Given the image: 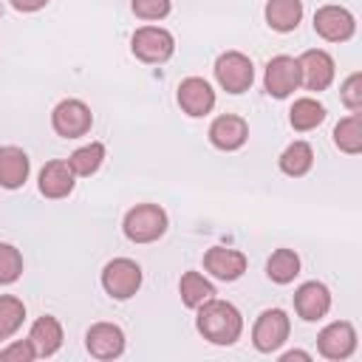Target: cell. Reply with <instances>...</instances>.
I'll return each instance as SVG.
<instances>
[{
  "instance_id": "cell-1",
  "label": "cell",
  "mask_w": 362,
  "mask_h": 362,
  "mask_svg": "<svg viewBox=\"0 0 362 362\" xmlns=\"http://www.w3.org/2000/svg\"><path fill=\"white\" fill-rule=\"evenodd\" d=\"M198 331L215 345H232L243 331V317L232 303L212 297L198 305Z\"/></svg>"
},
{
  "instance_id": "cell-2",
  "label": "cell",
  "mask_w": 362,
  "mask_h": 362,
  "mask_svg": "<svg viewBox=\"0 0 362 362\" xmlns=\"http://www.w3.org/2000/svg\"><path fill=\"white\" fill-rule=\"evenodd\" d=\"M167 232V212L158 204H139L124 215V235L133 243H153Z\"/></svg>"
},
{
  "instance_id": "cell-3",
  "label": "cell",
  "mask_w": 362,
  "mask_h": 362,
  "mask_svg": "<svg viewBox=\"0 0 362 362\" xmlns=\"http://www.w3.org/2000/svg\"><path fill=\"white\" fill-rule=\"evenodd\" d=\"M215 79L226 93H243L255 82V65L240 51H226L215 59Z\"/></svg>"
},
{
  "instance_id": "cell-4",
  "label": "cell",
  "mask_w": 362,
  "mask_h": 362,
  "mask_svg": "<svg viewBox=\"0 0 362 362\" xmlns=\"http://www.w3.org/2000/svg\"><path fill=\"white\" fill-rule=\"evenodd\" d=\"M102 286L113 300H130L141 286V266L130 257H116L102 269Z\"/></svg>"
},
{
  "instance_id": "cell-5",
  "label": "cell",
  "mask_w": 362,
  "mask_h": 362,
  "mask_svg": "<svg viewBox=\"0 0 362 362\" xmlns=\"http://www.w3.org/2000/svg\"><path fill=\"white\" fill-rule=\"evenodd\" d=\"M288 331H291V322H288V314L283 308H266L255 328H252V339H255V348L263 351V354H272L277 351L286 339H288Z\"/></svg>"
},
{
  "instance_id": "cell-6",
  "label": "cell",
  "mask_w": 362,
  "mask_h": 362,
  "mask_svg": "<svg viewBox=\"0 0 362 362\" xmlns=\"http://www.w3.org/2000/svg\"><path fill=\"white\" fill-rule=\"evenodd\" d=\"M133 54L141 59V62H164L173 57V48H175V40L167 28H158V25H141L136 28L133 40Z\"/></svg>"
},
{
  "instance_id": "cell-7",
  "label": "cell",
  "mask_w": 362,
  "mask_h": 362,
  "mask_svg": "<svg viewBox=\"0 0 362 362\" xmlns=\"http://www.w3.org/2000/svg\"><path fill=\"white\" fill-rule=\"evenodd\" d=\"M51 124H54V130H57L62 139H79V136H85V133L90 130L93 113H90V107H88L85 102H79V99H62V102L54 107V113H51Z\"/></svg>"
},
{
  "instance_id": "cell-8",
  "label": "cell",
  "mask_w": 362,
  "mask_h": 362,
  "mask_svg": "<svg viewBox=\"0 0 362 362\" xmlns=\"http://www.w3.org/2000/svg\"><path fill=\"white\" fill-rule=\"evenodd\" d=\"M314 31L328 42H345L356 31V20L342 6H322L314 14Z\"/></svg>"
},
{
  "instance_id": "cell-9",
  "label": "cell",
  "mask_w": 362,
  "mask_h": 362,
  "mask_svg": "<svg viewBox=\"0 0 362 362\" xmlns=\"http://www.w3.org/2000/svg\"><path fill=\"white\" fill-rule=\"evenodd\" d=\"M300 82L308 88V90H325L331 82H334V59L328 51L322 48H311L305 51L300 59Z\"/></svg>"
},
{
  "instance_id": "cell-10",
  "label": "cell",
  "mask_w": 362,
  "mask_h": 362,
  "mask_svg": "<svg viewBox=\"0 0 362 362\" xmlns=\"http://www.w3.org/2000/svg\"><path fill=\"white\" fill-rule=\"evenodd\" d=\"M300 85V65L294 57H274L269 59L266 65V90L274 96V99H286L288 93H294Z\"/></svg>"
},
{
  "instance_id": "cell-11",
  "label": "cell",
  "mask_w": 362,
  "mask_h": 362,
  "mask_svg": "<svg viewBox=\"0 0 362 362\" xmlns=\"http://www.w3.org/2000/svg\"><path fill=\"white\" fill-rule=\"evenodd\" d=\"M317 345H320V354L325 359H348L354 354V348H356V331L345 320L331 322V325H325L320 331Z\"/></svg>"
},
{
  "instance_id": "cell-12",
  "label": "cell",
  "mask_w": 362,
  "mask_h": 362,
  "mask_svg": "<svg viewBox=\"0 0 362 362\" xmlns=\"http://www.w3.org/2000/svg\"><path fill=\"white\" fill-rule=\"evenodd\" d=\"M85 345L96 359H116L124 351V334L113 322H96L85 334Z\"/></svg>"
},
{
  "instance_id": "cell-13",
  "label": "cell",
  "mask_w": 362,
  "mask_h": 362,
  "mask_svg": "<svg viewBox=\"0 0 362 362\" xmlns=\"http://www.w3.org/2000/svg\"><path fill=\"white\" fill-rule=\"evenodd\" d=\"M178 105L187 116H206L215 107V90L209 88L206 79L189 76L178 85Z\"/></svg>"
},
{
  "instance_id": "cell-14",
  "label": "cell",
  "mask_w": 362,
  "mask_h": 362,
  "mask_svg": "<svg viewBox=\"0 0 362 362\" xmlns=\"http://www.w3.org/2000/svg\"><path fill=\"white\" fill-rule=\"evenodd\" d=\"M294 308H297V314H300L303 320H308V322L322 320V317L328 314V308H331V291H328L322 283H317V280L303 283V286L294 291Z\"/></svg>"
},
{
  "instance_id": "cell-15",
  "label": "cell",
  "mask_w": 362,
  "mask_h": 362,
  "mask_svg": "<svg viewBox=\"0 0 362 362\" xmlns=\"http://www.w3.org/2000/svg\"><path fill=\"white\" fill-rule=\"evenodd\" d=\"M204 269L218 280H238L246 272V255L226 246H212L204 255Z\"/></svg>"
},
{
  "instance_id": "cell-16",
  "label": "cell",
  "mask_w": 362,
  "mask_h": 362,
  "mask_svg": "<svg viewBox=\"0 0 362 362\" xmlns=\"http://www.w3.org/2000/svg\"><path fill=\"white\" fill-rule=\"evenodd\" d=\"M246 139H249V124L240 116L226 113L209 124V141L218 150H238V147H243Z\"/></svg>"
},
{
  "instance_id": "cell-17",
  "label": "cell",
  "mask_w": 362,
  "mask_h": 362,
  "mask_svg": "<svg viewBox=\"0 0 362 362\" xmlns=\"http://www.w3.org/2000/svg\"><path fill=\"white\" fill-rule=\"evenodd\" d=\"M28 170H31V161L25 156V150L20 147H0V187L6 189H17L25 184L28 178Z\"/></svg>"
},
{
  "instance_id": "cell-18",
  "label": "cell",
  "mask_w": 362,
  "mask_h": 362,
  "mask_svg": "<svg viewBox=\"0 0 362 362\" xmlns=\"http://www.w3.org/2000/svg\"><path fill=\"white\" fill-rule=\"evenodd\" d=\"M74 170L68 167V161H48L40 170V192L45 198H65L74 189Z\"/></svg>"
},
{
  "instance_id": "cell-19",
  "label": "cell",
  "mask_w": 362,
  "mask_h": 362,
  "mask_svg": "<svg viewBox=\"0 0 362 362\" xmlns=\"http://www.w3.org/2000/svg\"><path fill=\"white\" fill-rule=\"evenodd\" d=\"M28 339H31L37 356H51V354H57L59 345H62V325H59V320L51 317V314L40 317V320L31 325Z\"/></svg>"
},
{
  "instance_id": "cell-20",
  "label": "cell",
  "mask_w": 362,
  "mask_h": 362,
  "mask_svg": "<svg viewBox=\"0 0 362 362\" xmlns=\"http://www.w3.org/2000/svg\"><path fill=\"white\" fill-rule=\"evenodd\" d=\"M303 20V3L300 0H269L266 3V23L274 31H294Z\"/></svg>"
},
{
  "instance_id": "cell-21",
  "label": "cell",
  "mask_w": 362,
  "mask_h": 362,
  "mask_svg": "<svg viewBox=\"0 0 362 362\" xmlns=\"http://www.w3.org/2000/svg\"><path fill=\"white\" fill-rule=\"evenodd\" d=\"M334 144L348 156H356L362 150V116L359 113L339 119V124L334 127Z\"/></svg>"
},
{
  "instance_id": "cell-22",
  "label": "cell",
  "mask_w": 362,
  "mask_h": 362,
  "mask_svg": "<svg viewBox=\"0 0 362 362\" xmlns=\"http://www.w3.org/2000/svg\"><path fill=\"white\" fill-rule=\"evenodd\" d=\"M311 164H314V150L308 141H291L280 156V170L286 175H294V178L305 175L311 170Z\"/></svg>"
},
{
  "instance_id": "cell-23",
  "label": "cell",
  "mask_w": 362,
  "mask_h": 362,
  "mask_svg": "<svg viewBox=\"0 0 362 362\" xmlns=\"http://www.w3.org/2000/svg\"><path fill=\"white\" fill-rule=\"evenodd\" d=\"M322 119H325V107L311 96L297 99L291 105V110H288V122H291L294 130H314Z\"/></svg>"
},
{
  "instance_id": "cell-24",
  "label": "cell",
  "mask_w": 362,
  "mask_h": 362,
  "mask_svg": "<svg viewBox=\"0 0 362 362\" xmlns=\"http://www.w3.org/2000/svg\"><path fill=\"white\" fill-rule=\"evenodd\" d=\"M178 288H181V300H184L189 308H198V305H204L206 300L215 297V286H212L204 274H198V272H187V274L181 277Z\"/></svg>"
},
{
  "instance_id": "cell-25",
  "label": "cell",
  "mask_w": 362,
  "mask_h": 362,
  "mask_svg": "<svg viewBox=\"0 0 362 362\" xmlns=\"http://www.w3.org/2000/svg\"><path fill=\"white\" fill-rule=\"evenodd\" d=\"M102 161H105V144L90 141V144H85V147L71 153L68 167L74 170V175H93L102 167Z\"/></svg>"
},
{
  "instance_id": "cell-26",
  "label": "cell",
  "mask_w": 362,
  "mask_h": 362,
  "mask_svg": "<svg viewBox=\"0 0 362 362\" xmlns=\"http://www.w3.org/2000/svg\"><path fill=\"white\" fill-rule=\"evenodd\" d=\"M266 272L274 283H291L300 274V257L291 249H277V252H272Z\"/></svg>"
},
{
  "instance_id": "cell-27",
  "label": "cell",
  "mask_w": 362,
  "mask_h": 362,
  "mask_svg": "<svg viewBox=\"0 0 362 362\" xmlns=\"http://www.w3.org/2000/svg\"><path fill=\"white\" fill-rule=\"evenodd\" d=\"M25 320V305L23 300L11 297V294H0V342L8 339Z\"/></svg>"
},
{
  "instance_id": "cell-28",
  "label": "cell",
  "mask_w": 362,
  "mask_h": 362,
  "mask_svg": "<svg viewBox=\"0 0 362 362\" xmlns=\"http://www.w3.org/2000/svg\"><path fill=\"white\" fill-rule=\"evenodd\" d=\"M23 274V255L11 243H0V286L14 283Z\"/></svg>"
},
{
  "instance_id": "cell-29",
  "label": "cell",
  "mask_w": 362,
  "mask_h": 362,
  "mask_svg": "<svg viewBox=\"0 0 362 362\" xmlns=\"http://www.w3.org/2000/svg\"><path fill=\"white\" fill-rule=\"evenodd\" d=\"M342 102L351 113H359L362 110V74H351L345 82H342Z\"/></svg>"
},
{
  "instance_id": "cell-30",
  "label": "cell",
  "mask_w": 362,
  "mask_h": 362,
  "mask_svg": "<svg viewBox=\"0 0 362 362\" xmlns=\"http://www.w3.org/2000/svg\"><path fill=\"white\" fill-rule=\"evenodd\" d=\"M133 14L141 20H161L170 14V0H133Z\"/></svg>"
},
{
  "instance_id": "cell-31",
  "label": "cell",
  "mask_w": 362,
  "mask_h": 362,
  "mask_svg": "<svg viewBox=\"0 0 362 362\" xmlns=\"http://www.w3.org/2000/svg\"><path fill=\"white\" fill-rule=\"evenodd\" d=\"M37 356L31 339H17L6 348H0V362H31Z\"/></svg>"
},
{
  "instance_id": "cell-32",
  "label": "cell",
  "mask_w": 362,
  "mask_h": 362,
  "mask_svg": "<svg viewBox=\"0 0 362 362\" xmlns=\"http://www.w3.org/2000/svg\"><path fill=\"white\" fill-rule=\"evenodd\" d=\"M48 0H11V6L17 8V11H37V8H42Z\"/></svg>"
},
{
  "instance_id": "cell-33",
  "label": "cell",
  "mask_w": 362,
  "mask_h": 362,
  "mask_svg": "<svg viewBox=\"0 0 362 362\" xmlns=\"http://www.w3.org/2000/svg\"><path fill=\"white\" fill-rule=\"evenodd\" d=\"M291 359H305V362H308L311 356H308L305 351H288V354H283V362H291Z\"/></svg>"
}]
</instances>
